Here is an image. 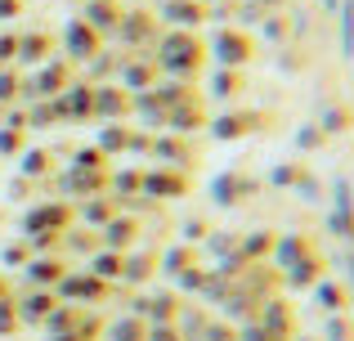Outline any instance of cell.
I'll list each match as a JSON object with an SVG mask.
<instances>
[{
	"instance_id": "cell-1",
	"label": "cell",
	"mask_w": 354,
	"mask_h": 341,
	"mask_svg": "<svg viewBox=\"0 0 354 341\" xmlns=\"http://www.w3.org/2000/svg\"><path fill=\"white\" fill-rule=\"evenodd\" d=\"M211 54H216L220 68H242V63L251 59L247 32H238V27H220V32L211 36Z\"/></svg>"
},
{
	"instance_id": "cell-2",
	"label": "cell",
	"mask_w": 354,
	"mask_h": 341,
	"mask_svg": "<svg viewBox=\"0 0 354 341\" xmlns=\"http://www.w3.org/2000/svg\"><path fill=\"white\" fill-rule=\"evenodd\" d=\"M113 36H121V41L126 45H148V41H157V23H153V14H144V9H139V14H121V23H117V32Z\"/></svg>"
},
{
	"instance_id": "cell-3",
	"label": "cell",
	"mask_w": 354,
	"mask_h": 341,
	"mask_svg": "<svg viewBox=\"0 0 354 341\" xmlns=\"http://www.w3.org/2000/svg\"><path fill=\"white\" fill-rule=\"evenodd\" d=\"M63 45H68L72 59H95V54H99V32H95V27H86L81 18H72L68 32H63Z\"/></svg>"
},
{
	"instance_id": "cell-4",
	"label": "cell",
	"mask_w": 354,
	"mask_h": 341,
	"mask_svg": "<svg viewBox=\"0 0 354 341\" xmlns=\"http://www.w3.org/2000/svg\"><path fill=\"white\" fill-rule=\"evenodd\" d=\"M202 14H207L202 0H162V18L171 27H180V32H189L193 23H202Z\"/></svg>"
},
{
	"instance_id": "cell-5",
	"label": "cell",
	"mask_w": 354,
	"mask_h": 341,
	"mask_svg": "<svg viewBox=\"0 0 354 341\" xmlns=\"http://www.w3.org/2000/svg\"><path fill=\"white\" fill-rule=\"evenodd\" d=\"M95 113L104 122H117V117L130 113V95L121 86H95Z\"/></svg>"
},
{
	"instance_id": "cell-6",
	"label": "cell",
	"mask_w": 354,
	"mask_h": 341,
	"mask_svg": "<svg viewBox=\"0 0 354 341\" xmlns=\"http://www.w3.org/2000/svg\"><path fill=\"white\" fill-rule=\"evenodd\" d=\"M157 59H148V63H139V59H121V81L126 86L121 90H153L157 86Z\"/></svg>"
},
{
	"instance_id": "cell-7",
	"label": "cell",
	"mask_w": 354,
	"mask_h": 341,
	"mask_svg": "<svg viewBox=\"0 0 354 341\" xmlns=\"http://www.w3.org/2000/svg\"><path fill=\"white\" fill-rule=\"evenodd\" d=\"M198 126H202V104H198V99H184V104L166 108V131L189 135V131H198Z\"/></svg>"
},
{
	"instance_id": "cell-8",
	"label": "cell",
	"mask_w": 354,
	"mask_h": 341,
	"mask_svg": "<svg viewBox=\"0 0 354 341\" xmlns=\"http://www.w3.org/2000/svg\"><path fill=\"white\" fill-rule=\"evenodd\" d=\"M251 189H256V184H251L242 171H225V175H216V184H211V193H216V202H220V207H229V202L247 198Z\"/></svg>"
},
{
	"instance_id": "cell-9",
	"label": "cell",
	"mask_w": 354,
	"mask_h": 341,
	"mask_svg": "<svg viewBox=\"0 0 354 341\" xmlns=\"http://www.w3.org/2000/svg\"><path fill=\"white\" fill-rule=\"evenodd\" d=\"M81 23L95 27L99 36H104V32H117V23H121L117 0H90V5H86V18H81Z\"/></svg>"
},
{
	"instance_id": "cell-10",
	"label": "cell",
	"mask_w": 354,
	"mask_h": 341,
	"mask_svg": "<svg viewBox=\"0 0 354 341\" xmlns=\"http://www.w3.org/2000/svg\"><path fill=\"white\" fill-rule=\"evenodd\" d=\"M256 122H260L256 113H225V117L211 122V135H216V140H238V135L256 131Z\"/></svg>"
},
{
	"instance_id": "cell-11",
	"label": "cell",
	"mask_w": 354,
	"mask_h": 341,
	"mask_svg": "<svg viewBox=\"0 0 354 341\" xmlns=\"http://www.w3.org/2000/svg\"><path fill=\"white\" fill-rule=\"evenodd\" d=\"M95 113V86H72L59 99V117H90Z\"/></svg>"
},
{
	"instance_id": "cell-12",
	"label": "cell",
	"mask_w": 354,
	"mask_h": 341,
	"mask_svg": "<svg viewBox=\"0 0 354 341\" xmlns=\"http://www.w3.org/2000/svg\"><path fill=\"white\" fill-rule=\"evenodd\" d=\"M332 229L341 238H354V198H350V184H337V211H332Z\"/></svg>"
},
{
	"instance_id": "cell-13",
	"label": "cell",
	"mask_w": 354,
	"mask_h": 341,
	"mask_svg": "<svg viewBox=\"0 0 354 341\" xmlns=\"http://www.w3.org/2000/svg\"><path fill=\"white\" fill-rule=\"evenodd\" d=\"M50 50H54V36H45V32L18 36V59H23V63H45Z\"/></svg>"
},
{
	"instance_id": "cell-14",
	"label": "cell",
	"mask_w": 354,
	"mask_h": 341,
	"mask_svg": "<svg viewBox=\"0 0 354 341\" xmlns=\"http://www.w3.org/2000/svg\"><path fill=\"white\" fill-rule=\"evenodd\" d=\"M144 189L157 193V198H175V193L189 189V180H180L175 171H153V175H144Z\"/></svg>"
},
{
	"instance_id": "cell-15",
	"label": "cell",
	"mask_w": 354,
	"mask_h": 341,
	"mask_svg": "<svg viewBox=\"0 0 354 341\" xmlns=\"http://www.w3.org/2000/svg\"><path fill=\"white\" fill-rule=\"evenodd\" d=\"M153 158L166 162V167H189V162H193V149H189V144H180V140H157L153 144Z\"/></svg>"
},
{
	"instance_id": "cell-16",
	"label": "cell",
	"mask_w": 354,
	"mask_h": 341,
	"mask_svg": "<svg viewBox=\"0 0 354 341\" xmlns=\"http://www.w3.org/2000/svg\"><path fill=\"white\" fill-rule=\"evenodd\" d=\"M121 149H130V131H121V126L108 122V126H104V135H99V153L108 158V153H121Z\"/></svg>"
},
{
	"instance_id": "cell-17",
	"label": "cell",
	"mask_w": 354,
	"mask_h": 341,
	"mask_svg": "<svg viewBox=\"0 0 354 341\" xmlns=\"http://www.w3.org/2000/svg\"><path fill=\"white\" fill-rule=\"evenodd\" d=\"M301 256H305V238L301 234H287L283 243H278V261H283V270L301 265Z\"/></svg>"
},
{
	"instance_id": "cell-18",
	"label": "cell",
	"mask_w": 354,
	"mask_h": 341,
	"mask_svg": "<svg viewBox=\"0 0 354 341\" xmlns=\"http://www.w3.org/2000/svg\"><path fill=\"white\" fill-rule=\"evenodd\" d=\"M341 50H346V59H354V0H341Z\"/></svg>"
},
{
	"instance_id": "cell-19",
	"label": "cell",
	"mask_w": 354,
	"mask_h": 341,
	"mask_svg": "<svg viewBox=\"0 0 354 341\" xmlns=\"http://www.w3.org/2000/svg\"><path fill=\"white\" fill-rule=\"evenodd\" d=\"M211 86H216V90H211V95H216V99H229V95H234V90H238V68H220Z\"/></svg>"
},
{
	"instance_id": "cell-20",
	"label": "cell",
	"mask_w": 354,
	"mask_h": 341,
	"mask_svg": "<svg viewBox=\"0 0 354 341\" xmlns=\"http://www.w3.org/2000/svg\"><path fill=\"white\" fill-rule=\"evenodd\" d=\"M50 171V153L45 149H27L23 153V175H45Z\"/></svg>"
},
{
	"instance_id": "cell-21",
	"label": "cell",
	"mask_w": 354,
	"mask_h": 341,
	"mask_svg": "<svg viewBox=\"0 0 354 341\" xmlns=\"http://www.w3.org/2000/svg\"><path fill=\"white\" fill-rule=\"evenodd\" d=\"M113 337H117V341H144V337H148V328L139 324V315H135V319H126V324H117V328H113Z\"/></svg>"
},
{
	"instance_id": "cell-22",
	"label": "cell",
	"mask_w": 354,
	"mask_h": 341,
	"mask_svg": "<svg viewBox=\"0 0 354 341\" xmlns=\"http://www.w3.org/2000/svg\"><path fill=\"white\" fill-rule=\"evenodd\" d=\"M104 153L99 149H86V153H77V162H72V171H104Z\"/></svg>"
},
{
	"instance_id": "cell-23",
	"label": "cell",
	"mask_w": 354,
	"mask_h": 341,
	"mask_svg": "<svg viewBox=\"0 0 354 341\" xmlns=\"http://www.w3.org/2000/svg\"><path fill=\"white\" fill-rule=\"evenodd\" d=\"M27 274H32V283H50L54 274H59V265H54V261H32Z\"/></svg>"
},
{
	"instance_id": "cell-24",
	"label": "cell",
	"mask_w": 354,
	"mask_h": 341,
	"mask_svg": "<svg viewBox=\"0 0 354 341\" xmlns=\"http://www.w3.org/2000/svg\"><path fill=\"white\" fill-rule=\"evenodd\" d=\"M95 274H99V279H117L121 261H117V256H95Z\"/></svg>"
},
{
	"instance_id": "cell-25",
	"label": "cell",
	"mask_w": 354,
	"mask_h": 341,
	"mask_svg": "<svg viewBox=\"0 0 354 341\" xmlns=\"http://www.w3.org/2000/svg\"><path fill=\"white\" fill-rule=\"evenodd\" d=\"M323 144V131L319 126H305V131H296V149H319Z\"/></svg>"
},
{
	"instance_id": "cell-26",
	"label": "cell",
	"mask_w": 354,
	"mask_h": 341,
	"mask_svg": "<svg viewBox=\"0 0 354 341\" xmlns=\"http://www.w3.org/2000/svg\"><path fill=\"white\" fill-rule=\"evenodd\" d=\"M14 86H18V72H9V68H0V108L14 99Z\"/></svg>"
},
{
	"instance_id": "cell-27",
	"label": "cell",
	"mask_w": 354,
	"mask_h": 341,
	"mask_svg": "<svg viewBox=\"0 0 354 341\" xmlns=\"http://www.w3.org/2000/svg\"><path fill=\"white\" fill-rule=\"evenodd\" d=\"M319 126H328V131H346V113H341V108H323Z\"/></svg>"
},
{
	"instance_id": "cell-28",
	"label": "cell",
	"mask_w": 354,
	"mask_h": 341,
	"mask_svg": "<svg viewBox=\"0 0 354 341\" xmlns=\"http://www.w3.org/2000/svg\"><path fill=\"white\" fill-rule=\"evenodd\" d=\"M260 23H265V36H269V41H283V36H287V18L269 14V18H260Z\"/></svg>"
},
{
	"instance_id": "cell-29",
	"label": "cell",
	"mask_w": 354,
	"mask_h": 341,
	"mask_svg": "<svg viewBox=\"0 0 354 341\" xmlns=\"http://www.w3.org/2000/svg\"><path fill=\"white\" fill-rule=\"evenodd\" d=\"M86 216L95 220V225H108V220H113V202H90Z\"/></svg>"
},
{
	"instance_id": "cell-30",
	"label": "cell",
	"mask_w": 354,
	"mask_h": 341,
	"mask_svg": "<svg viewBox=\"0 0 354 341\" xmlns=\"http://www.w3.org/2000/svg\"><path fill=\"white\" fill-rule=\"evenodd\" d=\"M260 18H265V14H260V5H251V0H247V5L238 9V23H242V32H247V27H256Z\"/></svg>"
},
{
	"instance_id": "cell-31",
	"label": "cell",
	"mask_w": 354,
	"mask_h": 341,
	"mask_svg": "<svg viewBox=\"0 0 354 341\" xmlns=\"http://www.w3.org/2000/svg\"><path fill=\"white\" fill-rule=\"evenodd\" d=\"M18 144H23V131H0V153H18Z\"/></svg>"
},
{
	"instance_id": "cell-32",
	"label": "cell",
	"mask_w": 354,
	"mask_h": 341,
	"mask_svg": "<svg viewBox=\"0 0 354 341\" xmlns=\"http://www.w3.org/2000/svg\"><path fill=\"white\" fill-rule=\"evenodd\" d=\"M296 180H301L296 167H274V175H269V184H296Z\"/></svg>"
},
{
	"instance_id": "cell-33",
	"label": "cell",
	"mask_w": 354,
	"mask_h": 341,
	"mask_svg": "<svg viewBox=\"0 0 354 341\" xmlns=\"http://www.w3.org/2000/svg\"><path fill=\"white\" fill-rule=\"evenodd\" d=\"M269 247V234H256V238H247V243H242V256H260Z\"/></svg>"
},
{
	"instance_id": "cell-34",
	"label": "cell",
	"mask_w": 354,
	"mask_h": 341,
	"mask_svg": "<svg viewBox=\"0 0 354 341\" xmlns=\"http://www.w3.org/2000/svg\"><path fill=\"white\" fill-rule=\"evenodd\" d=\"M18 54V36H0V68Z\"/></svg>"
},
{
	"instance_id": "cell-35",
	"label": "cell",
	"mask_w": 354,
	"mask_h": 341,
	"mask_svg": "<svg viewBox=\"0 0 354 341\" xmlns=\"http://www.w3.org/2000/svg\"><path fill=\"white\" fill-rule=\"evenodd\" d=\"M45 306H50V297H32L23 315H27V319H41V315H45Z\"/></svg>"
},
{
	"instance_id": "cell-36",
	"label": "cell",
	"mask_w": 354,
	"mask_h": 341,
	"mask_svg": "<svg viewBox=\"0 0 354 341\" xmlns=\"http://www.w3.org/2000/svg\"><path fill=\"white\" fill-rule=\"evenodd\" d=\"M148 265H153L148 256H139V261H126V274H130V279H144V274H148Z\"/></svg>"
},
{
	"instance_id": "cell-37",
	"label": "cell",
	"mask_w": 354,
	"mask_h": 341,
	"mask_svg": "<svg viewBox=\"0 0 354 341\" xmlns=\"http://www.w3.org/2000/svg\"><path fill=\"white\" fill-rule=\"evenodd\" d=\"M14 14H23V0H0V23H9Z\"/></svg>"
},
{
	"instance_id": "cell-38",
	"label": "cell",
	"mask_w": 354,
	"mask_h": 341,
	"mask_svg": "<svg viewBox=\"0 0 354 341\" xmlns=\"http://www.w3.org/2000/svg\"><path fill=\"white\" fill-rule=\"evenodd\" d=\"M153 341H180V333H175V328H162V324H157V328H153Z\"/></svg>"
},
{
	"instance_id": "cell-39",
	"label": "cell",
	"mask_w": 354,
	"mask_h": 341,
	"mask_svg": "<svg viewBox=\"0 0 354 341\" xmlns=\"http://www.w3.org/2000/svg\"><path fill=\"white\" fill-rule=\"evenodd\" d=\"M207 341H229V328H220V324L211 328V324H207Z\"/></svg>"
},
{
	"instance_id": "cell-40",
	"label": "cell",
	"mask_w": 354,
	"mask_h": 341,
	"mask_svg": "<svg viewBox=\"0 0 354 341\" xmlns=\"http://www.w3.org/2000/svg\"><path fill=\"white\" fill-rule=\"evenodd\" d=\"M319 297L328 301V310H337V301H341V297H337V288H319Z\"/></svg>"
},
{
	"instance_id": "cell-41",
	"label": "cell",
	"mask_w": 354,
	"mask_h": 341,
	"mask_svg": "<svg viewBox=\"0 0 354 341\" xmlns=\"http://www.w3.org/2000/svg\"><path fill=\"white\" fill-rule=\"evenodd\" d=\"M251 5H260V9H269V14H278V9H283L287 0H251Z\"/></svg>"
},
{
	"instance_id": "cell-42",
	"label": "cell",
	"mask_w": 354,
	"mask_h": 341,
	"mask_svg": "<svg viewBox=\"0 0 354 341\" xmlns=\"http://www.w3.org/2000/svg\"><path fill=\"white\" fill-rule=\"evenodd\" d=\"M242 341H265V333H260V328H251V333H242Z\"/></svg>"
},
{
	"instance_id": "cell-43",
	"label": "cell",
	"mask_w": 354,
	"mask_h": 341,
	"mask_svg": "<svg viewBox=\"0 0 354 341\" xmlns=\"http://www.w3.org/2000/svg\"><path fill=\"white\" fill-rule=\"evenodd\" d=\"M323 5H328V9H337V5H341V0H323Z\"/></svg>"
}]
</instances>
